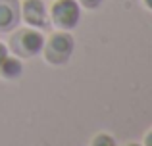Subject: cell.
<instances>
[{
    "mask_svg": "<svg viewBox=\"0 0 152 146\" xmlns=\"http://www.w3.org/2000/svg\"><path fill=\"white\" fill-rule=\"evenodd\" d=\"M81 8H87V10H96L98 6L104 2V0H77Z\"/></svg>",
    "mask_w": 152,
    "mask_h": 146,
    "instance_id": "obj_8",
    "label": "cell"
},
{
    "mask_svg": "<svg viewBox=\"0 0 152 146\" xmlns=\"http://www.w3.org/2000/svg\"><path fill=\"white\" fill-rule=\"evenodd\" d=\"M48 19L60 31H71L81 21V6L77 0H54L48 10Z\"/></svg>",
    "mask_w": 152,
    "mask_h": 146,
    "instance_id": "obj_3",
    "label": "cell"
},
{
    "mask_svg": "<svg viewBox=\"0 0 152 146\" xmlns=\"http://www.w3.org/2000/svg\"><path fill=\"white\" fill-rule=\"evenodd\" d=\"M19 14L27 27L45 29L48 25V10L42 0H23L19 2Z\"/></svg>",
    "mask_w": 152,
    "mask_h": 146,
    "instance_id": "obj_4",
    "label": "cell"
},
{
    "mask_svg": "<svg viewBox=\"0 0 152 146\" xmlns=\"http://www.w3.org/2000/svg\"><path fill=\"white\" fill-rule=\"evenodd\" d=\"M142 144L145 146H152V127L145 133V139H142Z\"/></svg>",
    "mask_w": 152,
    "mask_h": 146,
    "instance_id": "obj_10",
    "label": "cell"
},
{
    "mask_svg": "<svg viewBox=\"0 0 152 146\" xmlns=\"http://www.w3.org/2000/svg\"><path fill=\"white\" fill-rule=\"evenodd\" d=\"M89 146H118V142H115V139L110 135V133H96V135L91 139Z\"/></svg>",
    "mask_w": 152,
    "mask_h": 146,
    "instance_id": "obj_7",
    "label": "cell"
},
{
    "mask_svg": "<svg viewBox=\"0 0 152 146\" xmlns=\"http://www.w3.org/2000/svg\"><path fill=\"white\" fill-rule=\"evenodd\" d=\"M75 50V41L69 35V31H54L50 37L45 38V44H42V58H45L46 64L50 65H64L69 62L71 54Z\"/></svg>",
    "mask_w": 152,
    "mask_h": 146,
    "instance_id": "obj_1",
    "label": "cell"
},
{
    "mask_svg": "<svg viewBox=\"0 0 152 146\" xmlns=\"http://www.w3.org/2000/svg\"><path fill=\"white\" fill-rule=\"evenodd\" d=\"M19 19V0H0V31L6 33L15 29Z\"/></svg>",
    "mask_w": 152,
    "mask_h": 146,
    "instance_id": "obj_5",
    "label": "cell"
},
{
    "mask_svg": "<svg viewBox=\"0 0 152 146\" xmlns=\"http://www.w3.org/2000/svg\"><path fill=\"white\" fill-rule=\"evenodd\" d=\"M142 4H145L146 10H150V12H152V0H142Z\"/></svg>",
    "mask_w": 152,
    "mask_h": 146,
    "instance_id": "obj_11",
    "label": "cell"
},
{
    "mask_svg": "<svg viewBox=\"0 0 152 146\" xmlns=\"http://www.w3.org/2000/svg\"><path fill=\"white\" fill-rule=\"evenodd\" d=\"M21 73H23L21 58L14 56V54H8V56L2 60V64H0V77L12 81V79H18Z\"/></svg>",
    "mask_w": 152,
    "mask_h": 146,
    "instance_id": "obj_6",
    "label": "cell"
},
{
    "mask_svg": "<svg viewBox=\"0 0 152 146\" xmlns=\"http://www.w3.org/2000/svg\"><path fill=\"white\" fill-rule=\"evenodd\" d=\"M8 54H10V50H8V44L0 41V64H2V60L8 56Z\"/></svg>",
    "mask_w": 152,
    "mask_h": 146,
    "instance_id": "obj_9",
    "label": "cell"
},
{
    "mask_svg": "<svg viewBox=\"0 0 152 146\" xmlns=\"http://www.w3.org/2000/svg\"><path fill=\"white\" fill-rule=\"evenodd\" d=\"M42 44H45V37H42L41 29L23 27L10 37L8 50L18 58H35L41 54Z\"/></svg>",
    "mask_w": 152,
    "mask_h": 146,
    "instance_id": "obj_2",
    "label": "cell"
},
{
    "mask_svg": "<svg viewBox=\"0 0 152 146\" xmlns=\"http://www.w3.org/2000/svg\"><path fill=\"white\" fill-rule=\"evenodd\" d=\"M121 146H145L142 142H125V144H121Z\"/></svg>",
    "mask_w": 152,
    "mask_h": 146,
    "instance_id": "obj_12",
    "label": "cell"
}]
</instances>
